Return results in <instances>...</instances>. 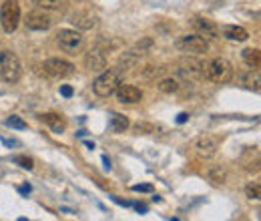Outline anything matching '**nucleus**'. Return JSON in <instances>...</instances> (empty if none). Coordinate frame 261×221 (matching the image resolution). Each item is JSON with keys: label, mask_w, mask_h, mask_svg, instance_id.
Instances as JSON below:
<instances>
[{"label": "nucleus", "mask_w": 261, "mask_h": 221, "mask_svg": "<svg viewBox=\"0 0 261 221\" xmlns=\"http://www.w3.org/2000/svg\"><path fill=\"white\" fill-rule=\"evenodd\" d=\"M120 72H122V70H118V68L102 70V72L94 78V82H92L94 94H98V96H102V98L114 94V90H116L118 84H120Z\"/></svg>", "instance_id": "1"}, {"label": "nucleus", "mask_w": 261, "mask_h": 221, "mask_svg": "<svg viewBox=\"0 0 261 221\" xmlns=\"http://www.w3.org/2000/svg\"><path fill=\"white\" fill-rule=\"evenodd\" d=\"M203 74L217 84H225L233 78V66L225 58H213L207 64H203Z\"/></svg>", "instance_id": "2"}, {"label": "nucleus", "mask_w": 261, "mask_h": 221, "mask_svg": "<svg viewBox=\"0 0 261 221\" xmlns=\"http://www.w3.org/2000/svg\"><path fill=\"white\" fill-rule=\"evenodd\" d=\"M22 74L20 58L12 50H0V78L6 82H18Z\"/></svg>", "instance_id": "3"}, {"label": "nucleus", "mask_w": 261, "mask_h": 221, "mask_svg": "<svg viewBox=\"0 0 261 221\" xmlns=\"http://www.w3.org/2000/svg\"><path fill=\"white\" fill-rule=\"evenodd\" d=\"M20 22V6L16 0H4V4L0 6V24H2L4 32H14Z\"/></svg>", "instance_id": "4"}, {"label": "nucleus", "mask_w": 261, "mask_h": 221, "mask_svg": "<svg viewBox=\"0 0 261 221\" xmlns=\"http://www.w3.org/2000/svg\"><path fill=\"white\" fill-rule=\"evenodd\" d=\"M56 44L60 46V50L68 52V54H76L82 46H84V36L78 32V30H60L56 34Z\"/></svg>", "instance_id": "5"}, {"label": "nucleus", "mask_w": 261, "mask_h": 221, "mask_svg": "<svg viewBox=\"0 0 261 221\" xmlns=\"http://www.w3.org/2000/svg\"><path fill=\"white\" fill-rule=\"evenodd\" d=\"M191 149L195 151V155L197 157H201V159H211V157H215V153H217V149H219V139L215 137V135H199L195 141H193V145H191Z\"/></svg>", "instance_id": "6"}, {"label": "nucleus", "mask_w": 261, "mask_h": 221, "mask_svg": "<svg viewBox=\"0 0 261 221\" xmlns=\"http://www.w3.org/2000/svg\"><path fill=\"white\" fill-rule=\"evenodd\" d=\"M179 48L185 50V52H193V54H201V52H207L209 48V42L199 36V34H187L179 40Z\"/></svg>", "instance_id": "7"}, {"label": "nucleus", "mask_w": 261, "mask_h": 221, "mask_svg": "<svg viewBox=\"0 0 261 221\" xmlns=\"http://www.w3.org/2000/svg\"><path fill=\"white\" fill-rule=\"evenodd\" d=\"M44 70L50 74V76H56V78H62V76H68L74 72V64L68 62V60H62V58H48L44 62Z\"/></svg>", "instance_id": "8"}, {"label": "nucleus", "mask_w": 261, "mask_h": 221, "mask_svg": "<svg viewBox=\"0 0 261 221\" xmlns=\"http://www.w3.org/2000/svg\"><path fill=\"white\" fill-rule=\"evenodd\" d=\"M24 24L30 30H48L52 26V18L46 12H42V10H32V12L26 14Z\"/></svg>", "instance_id": "9"}, {"label": "nucleus", "mask_w": 261, "mask_h": 221, "mask_svg": "<svg viewBox=\"0 0 261 221\" xmlns=\"http://www.w3.org/2000/svg\"><path fill=\"white\" fill-rule=\"evenodd\" d=\"M114 94H116V98L124 104H133V102H139L141 98H143V92H141V88H137L135 84H118V88L114 90Z\"/></svg>", "instance_id": "10"}, {"label": "nucleus", "mask_w": 261, "mask_h": 221, "mask_svg": "<svg viewBox=\"0 0 261 221\" xmlns=\"http://www.w3.org/2000/svg\"><path fill=\"white\" fill-rule=\"evenodd\" d=\"M84 66L88 70H102L106 66V54L100 48H92L84 56Z\"/></svg>", "instance_id": "11"}, {"label": "nucleus", "mask_w": 261, "mask_h": 221, "mask_svg": "<svg viewBox=\"0 0 261 221\" xmlns=\"http://www.w3.org/2000/svg\"><path fill=\"white\" fill-rule=\"evenodd\" d=\"M179 72L185 78H199V76H203V64L195 58H185L179 64Z\"/></svg>", "instance_id": "12"}, {"label": "nucleus", "mask_w": 261, "mask_h": 221, "mask_svg": "<svg viewBox=\"0 0 261 221\" xmlns=\"http://www.w3.org/2000/svg\"><path fill=\"white\" fill-rule=\"evenodd\" d=\"M193 26L197 28L199 36H203L205 40H209V38H219V30H217V26H215L211 20H207V18H195Z\"/></svg>", "instance_id": "13"}, {"label": "nucleus", "mask_w": 261, "mask_h": 221, "mask_svg": "<svg viewBox=\"0 0 261 221\" xmlns=\"http://www.w3.org/2000/svg\"><path fill=\"white\" fill-rule=\"evenodd\" d=\"M70 22L76 24L78 28H82V30H88V28H92L96 24V18L90 12H72L70 14Z\"/></svg>", "instance_id": "14"}, {"label": "nucleus", "mask_w": 261, "mask_h": 221, "mask_svg": "<svg viewBox=\"0 0 261 221\" xmlns=\"http://www.w3.org/2000/svg\"><path fill=\"white\" fill-rule=\"evenodd\" d=\"M221 32H223L225 38L235 40V42H245V40L249 38V32H247L243 26H231V24H229V26H223Z\"/></svg>", "instance_id": "15"}, {"label": "nucleus", "mask_w": 261, "mask_h": 221, "mask_svg": "<svg viewBox=\"0 0 261 221\" xmlns=\"http://www.w3.org/2000/svg\"><path fill=\"white\" fill-rule=\"evenodd\" d=\"M54 133H62L64 129H66V123H64V119L60 117V115H56V113H46V115H42L40 117Z\"/></svg>", "instance_id": "16"}, {"label": "nucleus", "mask_w": 261, "mask_h": 221, "mask_svg": "<svg viewBox=\"0 0 261 221\" xmlns=\"http://www.w3.org/2000/svg\"><path fill=\"white\" fill-rule=\"evenodd\" d=\"M32 2L38 6V8H44V10H64L66 8V0H32Z\"/></svg>", "instance_id": "17"}, {"label": "nucleus", "mask_w": 261, "mask_h": 221, "mask_svg": "<svg viewBox=\"0 0 261 221\" xmlns=\"http://www.w3.org/2000/svg\"><path fill=\"white\" fill-rule=\"evenodd\" d=\"M243 56V62L249 66V68H259V62H261V56H259V50L257 48H245L241 52Z\"/></svg>", "instance_id": "18"}, {"label": "nucleus", "mask_w": 261, "mask_h": 221, "mask_svg": "<svg viewBox=\"0 0 261 221\" xmlns=\"http://www.w3.org/2000/svg\"><path fill=\"white\" fill-rule=\"evenodd\" d=\"M243 82H245L247 88L259 92V70H257V68H251V72L243 76Z\"/></svg>", "instance_id": "19"}, {"label": "nucleus", "mask_w": 261, "mask_h": 221, "mask_svg": "<svg viewBox=\"0 0 261 221\" xmlns=\"http://www.w3.org/2000/svg\"><path fill=\"white\" fill-rule=\"evenodd\" d=\"M126 127H128V119H126L124 115L114 113V115H112V119H110V129H112L114 133H122Z\"/></svg>", "instance_id": "20"}, {"label": "nucleus", "mask_w": 261, "mask_h": 221, "mask_svg": "<svg viewBox=\"0 0 261 221\" xmlns=\"http://www.w3.org/2000/svg\"><path fill=\"white\" fill-rule=\"evenodd\" d=\"M157 88H159L161 92H175V90L179 88V82H177L175 78H163V80L157 84Z\"/></svg>", "instance_id": "21"}, {"label": "nucleus", "mask_w": 261, "mask_h": 221, "mask_svg": "<svg viewBox=\"0 0 261 221\" xmlns=\"http://www.w3.org/2000/svg\"><path fill=\"white\" fill-rule=\"evenodd\" d=\"M4 123H6V127H12V129H26V127H28V125H26V121H24V119H20V117H16V115L8 117Z\"/></svg>", "instance_id": "22"}, {"label": "nucleus", "mask_w": 261, "mask_h": 221, "mask_svg": "<svg viewBox=\"0 0 261 221\" xmlns=\"http://www.w3.org/2000/svg\"><path fill=\"white\" fill-rule=\"evenodd\" d=\"M14 163H18V165L24 167V169H32V167H34V165H32V159L26 157V155H16V157H14Z\"/></svg>", "instance_id": "23"}, {"label": "nucleus", "mask_w": 261, "mask_h": 221, "mask_svg": "<svg viewBox=\"0 0 261 221\" xmlns=\"http://www.w3.org/2000/svg\"><path fill=\"white\" fill-rule=\"evenodd\" d=\"M245 193H247L249 199H259V197H261V187H259V183L249 185V187L245 189Z\"/></svg>", "instance_id": "24"}, {"label": "nucleus", "mask_w": 261, "mask_h": 221, "mask_svg": "<svg viewBox=\"0 0 261 221\" xmlns=\"http://www.w3.org/2000/svg\"><path fill=\"white\" fill-rule=\"evenodd\" d=\"M135 131H139V133H153L155 127H153V125H141V123H139V125L135 127Z\"/></svg>", "instance_id": "25"}, {"label": "nucleus", "mask_w": 261, "mask_h": 221, "mask_svg": "<svg viewBox=\"0 0 261 221\" xmlns=\"http://www.w3.org/2000/svg\"><path fill=\"white\" fill-rule=\"evenodd\" d=\"M133 191H139V193H151V191H153V185H135Z\"/></svg>", "instance_id": "26"}, {"label": "nucleus", "mask_w": 261, "mask_h": 221, "mask_svg": "<svg viewBox=\"0 0 261 221\" xmlns=\"http://www.w3.org/2000/svg\"><path fill=\"white\" fill-rule=\"evenodd\" d=\"M60 94L68 98V96H72V88H70L68 84H62V86H60Z\"/></svg>", "instance_id": "27"}, {"label": "nucleus", "mask_w": 261, "mask_h": 221, "mask_svg": "<svg viewBox=\"0 0 261 221\" xmlns=\"http://www.w3.org/2000/svg\"><path fill=\"white\" fill-rule=\"evenodd\" d=\"M187 119H189V115H187V113H181V115L177 117V123H185Z\"/></svg>", "instance_id": "28"}, {"label": "nucleus", "mask_w": 261, "mask_h": 221, "mask_svg": "<svg viewBox=\"0 0 261 221\" xmlns=\"http://www.w3.org/2000/svg\"><path fill=\"white\" fill-rule=\"evenodd\" d=\"M135 209L141 211V213H145V211H147V205H143V203H135Z\"/></svg>", "instance_id": "29"}, {"label": "nucleus", "mask_w": 261, "mask_h": 221, "mask_svg": "<svg viewBox=\"0 0 261 221\" xmlns=\"http://www.w3.org/2000/svg\"><path fill=\"white\" fill-rule=\"evenodd\" d=\"M102 163H104V167H106V169H110V161L106 159V155H102Z\"/></svg>", "instance_id": "30"}, {"label": "nucleus", "mask_w": 261, "mask_h": 221, "mask_svg": "<svg viewBox=\"0 0 261 221\" xmlns=\"http://www.w3.org/2000/svg\"><path fill=\"white\" fill-rule=\"evenodd\" d=\"M20 193H30V185H24V187H20Z\"/></svg>", "instance_id": "31"}]
</instances>
